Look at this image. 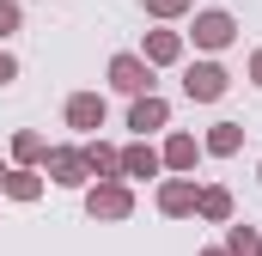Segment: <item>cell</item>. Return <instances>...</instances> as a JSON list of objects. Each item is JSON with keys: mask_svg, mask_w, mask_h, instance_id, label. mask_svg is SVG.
<instances>
[{"mask_svg": "<svg viewBox=\"0 0 262 256\" xmlns=\"http://www.w3.org/2000/svg\"><path fill=\"white\" fill-rule=\"evenodd\" d=\"M0 189L18 195V201H31V195H37V177H31V171H6V177H0Z\"/></svg>", "mask_w": 262, "mask_h": 256, "instance_id": "11", "label": "cell"}, {"mask_svg": "<svg viewBox=\"0 0 262 256\" xmlns=\"http://www.w3.org/2000/svg\"><path fill=\"white\" fill-rule=\"evenodd\" d=\"M116 165H122V159H116L110 146H92V153H85V171H98V177H110Z\"/></svg>", "mask_w": 262, "mask_h": 256, "instance_id": "13", "label": "cell"}, {"mask_svg": "<svg viewBox=\"0 0 262 256\" xmlns=\"http://www.w3.org/2000/svg\"><path fill=\"white\" fill-rule=\"evenodd\" d=\"M146 55H152V61H177V37H171V31H152V37H146Z\"/></svg>", "mask_w": 262, "mask_h": 256, "instance_id": "12", "label": "cell"}, {"mask_svg": "<svg viewBox=\"0 0 262 256\" xmlns=\"http://www.w3.org/2000/svg\"><path fill=\"white\" fill-rule=\"evenodd\" d=\"M226 207H232L226 189H207V195H201V214H207V220H226Z\"/></svg>", "mask_w": 262, "mask_h": 256, "instance_id": "15", "label": "cell"}, {"mask_svg": "<svg viewBox=\"0 0 262 256\" xmlns=\"http://www.w3.org/2000/svg\"><path fill=\"white\" fill-rule=\"evenodd\" d=\"M152 12H183V0H152Z\"/></svg>", "mask_w": 262, "mask_h": 256, "instance_id": "17", "label": "cell"}, {"mask_svg": "<svg viewBox=\"0 0 262 256\" xmlns=\"http://www.w3.org/2000/svg\"><path fill=\"white\" fill-rule=\"evenodd\" d=\"M110 79H116L122 92H146V86H152V79H146V67L134 61V55H116V61H110Z\"/></svg>", "mask_w": 262, "mask_h": 256, "instance_id": "3", "label": "cell"}, {"mask_svg": "<svg viewBox=\"0 0 262 256\" xmlns=\"http://www.w3.org/2000/svg\"><path fill=\"white\" fill-rule=\"evenodd\" d=\"M49 171H55V183H79L85 159H73V153H49Z\"/></svg>", "mask_w": 262, "mask_h": 256, "instance_id": "9", "label": "cell"}, {"mask_svg": "<svg viewBox=\"0 0 262 256\" xmlns=\"http://www.w3.org/2000/svg\"><path fill=\"white\" fill-rule=\"evenodd\" d=\"M12 25H18V12H12V6H6V0H0V37H6V31H12Z\"/></svg>", "mask_w": 262, "mask_h": 256, "instance_id": "16", "label": "cell"}, {"mask_svg": "<svg viewBox=\"0 0 262 256\" xmlns=\"http://www.w3.org/2000/svg\"><path fill=\"white\" fill-rule=\"evenodd\" d=\"M159 207H165V214H189V207H195V189H189V183H165Z\"/></svg>", "mask_w": 262, "mask_h": 256, "instance_id": "7", "label": "cell"}, {"mask_svg": "<svg viewBox=\"0 0 262 256\" xmlns=\"http://www.w3.org/2000/svg\"><path fill=\"white\" fill-rule=\"evenodd\" d=\"M165 159H171V165H195V140H189V134H177V140L165 146Z\"/></svg>", "mask_w": 262, "mask_h": 256, "instance_id": "14", "label": "cell"}, {"mask_svg": "<svg viewBox=\"0 0 262 256\" xmlns=\"http://www.w3.org/2000/svg\"><path fill=\"white\" fill-rule=\"evenodd\" d=\"M238 140H244V134H238V122H220L213 134H207V153H238Z\"/></svg>", "mask_w": 262, "mask_h": 256, "instance_id": "10", "label": "cell"}, {"mask_svg": "<svg viewBox=\"0 0 262 256\" xmlns=\"http://www.w3.org/2000/svg\"><path fill=\"white\" fill-rule=\"evenodd\" d=\"M207 256H220V250H207Z\"/></svg>", "mask_w": 262, "mask_h": 256, "instance_id": "20", "label": "cell"}, {"mask_svg": "<svg viewBox=\"0 0 262 256\" xmlns=\"http://www.w3.org/2000/svg\"><path fill=\"white\" fill-rule=\"evenodd\" d=\"M195 43H201V49H226V43H232V18H226V12L195 18Z\"/></svg>", "mask_w": 262, "mask_h": 256, "instance_id": "2", "label": "cell"}, {"mask_svg": "<svg viewBox=\"0 0 262 256\" xmlns=\"http://www.w3.org/2000/svg\"><path fill=\"white\" fill-rule=\"evenodd\" d=\"M165 122V104H159V98H140V104H134V116H128V128H140V134H146V128H159Z\"/></svg>", "mask_w": 262, "mask_h": 256, "instance_id": "8", "label": "cell"}, {"mask_svg": "<svg viewBox=\"0 0 262 256\" xmlns=\"http://www.w3.org/2000/svg\"><path fill=\"white\" fill-rule=\"evenodd\" d=\"M12 73H18V67H12V55H0V86H6Z\"/></svg>", "mask_w": 262, "mask_h": 256, "instance_id": "18", "label": "cell"}, {"mask_svg": "<svg viewBox=\"0 0 262 256\" xmlns=\"http://www.w3.org/2000/svg\"><path fill=\"white\" fill-rule=\"evenodd\" d=\"M92 214L122 220V214H128V189H116V183H110V189H92Z\"/></svg>", "mask_w": 262, "mask_h": 256, "instance_id": "5", "label": "cell"}, {"mask_svg": "<svg viewBox=\"0 0 262 256\" xmlns=\"http://www.w3.org/2000/svg\"><path fill=\"white\" fill-rule=\"evenodd\" d=\"M122 171H128V177H152V171H159V153H152V146H128V153H122Z\"/></svg>", "mask_w": 262, "mask_h": 256, "instance_id": "6", "label": "cell"}, {"mask_svg": "<svg viewBox=\"0 0 262 256\" xmlns=\"http://www.w3.org/2000/svg\"><path fill=\"white\" fill-rule=\"evenodd\" d=\"M67 122H73V128H98V122H104V98H92V92H79V98L67 104Z\"/></svg>", "mask_w": 262, "mask_h": 256, "instance_id": "4", "label": "cell"}, {"mask_svg": "<svg viewBox=\"0 0 262 256\" xmlns=\"http://www.w3.org/2000/svg\"><path fill=\"white\" fill-rule=\"evenodd\" d=\"M183 92L207 104V98H220V92H226V73H220L213 61H201V67H189V79H183Z\"/></svg>", "mask_w": 262, "mask_h": 256, "instance_id": "1", "label": "cell"}, {"mask_svg": "<svg viewBox=\"0 0 262 256\" xmlns=\"http://www.w3.org/2000/svg\"><path fill=\"white\" fill-rule=\"evenodd\" d=\"M250 73H256V86H262V55H256V61H250Z\"/></svg>", "mask_w": 262, "mask_h": 256, "instance_id": "19", "label": "cell"}]
</instances>
